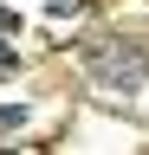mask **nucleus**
<instances>
[{"label": "nucleus", "instance_id": "nucleus-1", "mask_svg": "<svg viewBox=\"0 0 149 155\" xmlns=\"http://www.w3.org/2000/svg\"><path fill=\"white\" fill-rule=\"evenodd\" d=\"M84 65H91V78H97L104 91H136L149 78V58L136 45H117V39H97V45L84 52Z\"/></svg>", "mask_w": 149, "mask_h": 155}, {"label": "nucleus", "instance_id": "nucleus-2", "mask_svg": "<svg viewBox=\"0 0 149 155\" xmlns=\"http://www.w3.org/2000/svg\"><path fill=\"white\" fill-rule=\"evenodd\" d=\"M13 65V39H7V26H0V71Z\"/></svg>", "mask_w": 149, "mask_h": 155}, {"label": "nucleus", "instance_id": "nucleus-3", "mask_svg": "<svg viewBox=\"0 0 149 155\" xmlns=\"http://www.w3.org/2000/svg\"><path fill=\"white\" fill-rule=\"evenodd\" d=\"M46 7H52V13H78L84 0H46Z\"/></svg>", "mask_w": 149, "mask_h": 155}, {"label": "nucleus", "instance_id": "nucleus-4", "mask_svg": "<svg viewBox=\"0 0 149 155\" xmlns=\"http://www.w3.org/2000/svg\"><path fill=\"white\" fill-rule=\"evenodd\" d=\"M0 26H7V32H13V13H7V7H0Z\"/></svg>", "mask_w": 149, "mask_h": 155}]
</instances>
